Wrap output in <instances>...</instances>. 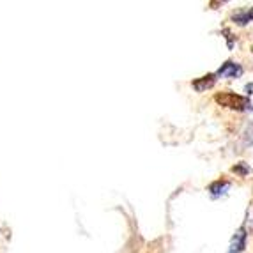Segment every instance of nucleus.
<instances>
[{
	"instance_id": "nucleus-1",
	"label": "nucleus",
	"mask_w": 253,
	"mask_h": 253,
	"mask_svg": "<svg viewBox=\"0 0 253 253\" xmlns=\"http://www.w3.org/2000/svg\"><path fill=\"white\" fill-rule=\"evenodd\" d=\"M214 101L221 106H227L230 110H248L252 106L248 97L245 96H239L236 92H219L214 96Z\"/></svg>"
},
{
	"instance_id": "nucleus-2",
	"label": "nucleus",
	"mask_w": 253,
	"mask_h": 253,
	"mask_svg": "<svg viewBox=\"0 0 253 253\" xmlns=\"http://www.w3.org/2000/svg\"><path fill=\"white\" fill-rule=\"evenodd\" d=\"M216 75L221 76V78H237V76L243 75V68H241L239 64L228 60V62L221 64V68L218 69Z\"/></svg>"
},
{
	"instance_id": "nucleus-3",
	"label": "nucleus",
	"mask_w": 253,
	"mask_h": 253,
	"mask_svg": "<svg viewBox=\"0 0 253 253\" xmlns=\"http://www.w3.org/2000/svg\"><path fill=\"white\" fill-rule=\"evenodd\" d=\"M246 248V228L241 227L236 234H234L232 241H230V248L228 253H241Z\"/></svg>"
},
{
	"instance_id": "nucleus-4",
	"label": "nucleus",
	"mask_w": 253,
	"mask_h": 253,
	"mask_svg": "<svg viewBox=\"0 0 253 253\" xmlns=\"http://www.w3.org/2000/svg\"><path fill=\"white\" fill-rule=\"evenodd\" d=\"M214 84H216V75H206L202 78H197L191 85H193V89L197 92H204V90L211 89Z\"/></svg>"
},
{
	"instance_id": "nucleus-5",
	"label": "nucleus",
	"mask_w": 253,
	"mask_h": 253,
	"mask_svg": "<svg viewBox=\"0 0 253 253\" xmlns=\"http://www.w3.org/2000/svg\"><path fill=\"white\" fill-rule=\"evenodd\" d=\"M232 20L236 21L237 25H246V23H250V21H253V7L239 9L237 13H234Z\"/></svg>"
},
{
	"instance_id": "nucleus-6",
	"label": "nucleus",
	"mask_w": 253,
	"mask_h": 253,
	"mask_svg": "<svg viewBox=\"0 0 253 253\" xmlns=\"http://www.w3.org/2000/svg\"><path fill=\"white\" fill-rule=\"evenodd\" d=\"M230 188V182H227V181H216V182H212L211 186H209V191H211L214 197H218V195H223L225 191Z\"/></svg>"
},
{
	"instance_id": "nucleus-7",
	"label": "nucleus",
	"mask_w": 253,
	"mask_h": 253,
	"mask_svg": "<svg viewBox=\"0 0 253 253\" xmlns=\"http://www.w3.org/2000/svg\"><path fill=\"white\" fill-rule=\"evenodd\" d=\"M243 140H245V145H253V124H250V126L246 127Z\"/></svg>"
},
{
	"instance_id": "nucleus-8",
	"label": "nucleus",
	"mask_w": 253,
	"mask_h": 253,
	"mask_svg": "<svg viewBox=\"0 0 253 253\" xmlns=\"http://www.w3.org/2000/svg\"><path fill=\"white\" fill-rule=\"evenodd\" d=\"M232 172H237V173H243V175H245L246 172H248V170H246V167L243 163L241 165H236V167H234L232 169Z\"/></svg>"
},
{
	"instance_id": "nucleus-9",
	"label": "nucleus",
	"mask_w": 253,
	"mask_h": 253,
	"mask_svg": "<svg viewBox=\"0 0 253 253\" xmlns=\"http://www.w3.org/2000/svg\"><path fill=\"white\" fill-rule=\"evenodd\" d=\"M252 50H253V46H252Z\"/></svg>"
}]
</instances>
